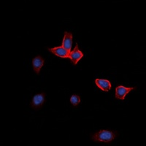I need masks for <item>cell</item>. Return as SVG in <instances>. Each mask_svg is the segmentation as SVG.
Here are the masks:
<instances>
[{
  "label": "cell",
  "instance_id": "6",
  "mask_svg": "<svg viewBox=\"0 0 146 146\" xmlns=\"http://www.w3.org/2000/svg\"><path fill=\"white\" fill-rule=\"evenodd\" d=\"M44 64H45V59L40 56H37L32 59V67L34 72L36 75H40V70L43 66Z\"/></svg>",
  "mask_w": 146,
  "mask_h": 146
},
{
  "label": "cell",
  "instance_id": "2",
  "mask_svg": "<svg viewBox=\"0 0 146 146\" xmlns=\"http://www.w3.org/2000/svg\"><path fill=\"white\" fill-rule=\"evenodd\" d=\"M45 93H41L36 94L33 96L30 103V106L35 110H40L43 106L45 102Z\"/></svg>",
  "mask_w": 146,
  "mask_h": 146
},
{
  "label": "cell",
  "instance_id": "3",
  "mask_svg": "<svg viewBox=\"0 0 146 146\" xmlns=\"http://www.w3.org/2000/svg\"><path fill=\"white\" fill-rule=\"evenodd\" d=\"M136 87H125L122 85H120L118 86L115 88V97L118 100H124L126 98V96L128 94L131 92L132 90L136 89Z\"/></svg>",
  "mask_w": 146,
  "mask_h": 146
},
{
  "label": "cell",
  "instance_id": "5",
  "mask_svg": "<svg viewBox=\"0 0 146 146\" xmlns=\"http://www.w3.org/2000/svg\"><path fill=\"white\" fill-rule=\"evenodd\" d=\"M48 51H50V53H53V55L56 56L61 57V58H67L69 57V54L70 52L64 48L62 46H58L55 47L53 48H48Z\"/></svg>",
  "mask_w": 146,
  "mask_h": 146
},
{
  "label": "cell",
  "instance_id": "9",
  "mask_svg": "<svg viewBox=\"0 0 146 146\" xmlns=\"http://www.w3.org/2000/svg\"><path fill=\"white\" fill-rule=\"evenodd\" d=\"M70 102H71L72 105L74 107L78 106L80 103V97L79 95L78 94H73L70 98Z\"/></svg>",
  "mask_w": 146,
  "mask_h": 146
},
{
  "label": "cell",
  "instance_id": "1",
  "mask_svg": "<svg viewBox=\"0 0 146 146\" xmlns=\"http://www.w3.org/2000/svg\"><path fill=\"white\" fill-rule=\"evenodd\" d=\"M118 135V133L116 131L101 129L97 132L91 134V139L96 143H105L109 144L113 141Z\"/></svg>",
  "mask_w": 146,
  "mask_h": 146
},
{
  "label": "cell",
  "instance_id": "8",
  "mask_svg": "<svg viewBox=\"0 0 146 146\" xmlns=\"http://www.w3.org/2000/svg\"><path fill=\"white\" fill-rule=\"evenodd\" d=\"M72 37L73 35L71 32H64V36L62 46L70 53L72 50Z\"/></svg>",
  "mask_w": 146,
  "mask_h": 146
},
{
  "label": "cell",
  "instance_id": "7",
  "mask_svg": "<svg viewBox=\"0 0 146 146\" xmlns=\"http://www.w3.org/2000/svg\"><path fill=\"white\" fill-rule=\"evenodd\" d=\"M95 84L96 86L98 87L100 90L103 91H110L112 88V85L110 81L106 79H100V78H96L95 80Z\"/></svg>",
  "mask_w": 146,
  "mask_h": 146
},
{
  "label": "cell",
  "instance_id": "4",
  "mask_svg": "<svg viewBox=\"0 0 146 146\" xmlns=\"http://www.w3.org/2000/svg\"><path fill=\"white\" fill-rule=\"evenodd\" d=\"M83 57V53H82L81 50L79 49L78 47V44L76 43L75 48L73 49V50H71L69 54L68 58H70L71 61V63L73 65H76L79 62L80 59Z\"/></svg>",
  "mask_w": 146,
  "mask_h": 146
}]
</instances>
